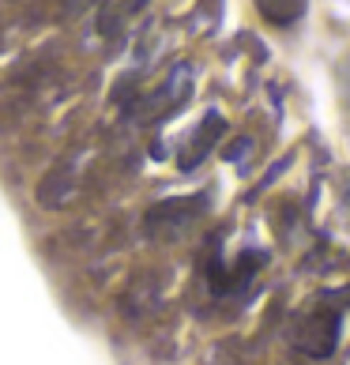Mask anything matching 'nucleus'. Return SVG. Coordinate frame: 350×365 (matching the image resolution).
I'll list each match as a JSON object with an SVG mask.
<instances>
[{
  "label": "nucleus",
  "mask_w": 350,
  "mask_h": 365,
  "mask_svg": "<svg viewBox=\"0 0 350 365\" xmlns=\"http://www.w3.org/2000/svg\"><path fill=\"white\" fill-rule=\"evenodd\" d=\"M335 339H339V313H335V309H316V313H309L302 320L298 335H294V343L313 358H328L335 350Z\"/></svg>",
  "instance_id": "obj_1"
},
{
  "label": "nucleus",
  "mask_w": 350,
  "mask_h": 365,
  "mask_svg": "<svg viewBox=\"0 0 350 365\" xmlns=\"http://www.w3.org/2000/svg\"><path fill=\"white\" fill-rule=\"evenodd\" d=\"M260 11L275 23H290L294 16L305 11V0H260Z\"/></svg>",
  "instance_id": "obj_2"
}]
</instances>
